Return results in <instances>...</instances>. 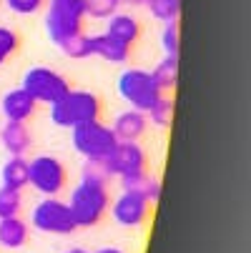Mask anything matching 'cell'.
Listing matches in <instances>:
<instances>
[{"label": "cell", "instance_id": "17", "mask_svg": "<svg viewBox=\"0 0 251 253\" xmlns=\"http://www.w3.org/2000/svg\"><path fill=\"white\" fill-rule=\"evenodd\" d=\"M121 186H123V191H131V193L143 196L149 203H156L161 198V180L153 178V175H149V173H138V175L121 178Z\"/></svg>", "mask_w": 251, "mask_h": 253}, {"label": "cell", "instance_id": "29", "mask_svg": "<svg viewBox=\"0 0 251 253\" xmlns=\"http://www.w3.org/2000/svg\"><path fill=\"white\" fill-rule=\"evenodd\" d=\"M121 5H131V8H136V5H143L146 0H118Z\"/></svg>", "mask_w": 251, "mask_h": 253}, {"label": "cell", "instance_id": "23", "mask_svg": "<svg viewBox=\"0 0 251 253\" xmlns=\"http://www.w3.org/2000/svg\"><path fill=\"white\" fill-rule=\"evenodd\" d=\"M149 116H151V121H153L158 128H171V123H173V98L161 95V98L156 100V105L149 111Z\"/></svg>", "mask_w": 251, "mask_h": 253}, {"label": "cell", "instance_id": "1", "mask_svg": "<svg viewBox=\"0 0 251 253\" xmlns=\"http://www.w3.org/2000/svg\"><path fill=\"white\" fill-rule=\"evenodd\" d=\"M100 98L91 90H68L60 100L50 105V121L58 128H76L100 118Z\"/></svg>", "mask_w": 251, "mask_h": 253}, {"label": "cell", "instance_id": "3", "mask_svg": "<svg viewBox=\"0 0 251 253\" xmlns=\"http://www.w3.org/2000/svg\"><path fill=\"white\" fill-rule=\"evenodd\" d=\"M83 18H86V0H50L46 13L48 38L58 45L83 33Z\"/></svg>", "mask_w": 251, "mask_h": 253}, {"label": "cell", "instance_id": "11", "mask_svg": "<svg viewBox=\"0 0 251 253\" xmlns=\"http://www.w3.org/2000/svg\"><path fill=\"white\" fill-rule=\"evenodd\" d=\"M35 108H38V103H35V98L23 90V88H15V90H8L3 95V103H0V111H3L5 121H28L33 118Z\"/></svg>", "mask_w": 251, "mask_h": 253}, {"label": "cell", "instance_id": "28", "mask_svg": "<svg viewBox=\"0 0 251 253\" xmlns=\"http://www.w3.org/2000/svg\"><path fill=\"white\" fill-rule=\"evenodd\" d=\"M8 8L18 15H33V13H38L43 8L46 0H5Z\"/></svg>", "mask_w": 251, "mask_h": 253}, {"label": "cell", "instance_id": "22", "mask_svg": "<svg viewBox=\"0 0 251 253\" xmlns=\"http://www.w3.org/2000/svg\"><path fill=\"white\" fill-rule=\"evenodd\" d=\"M58 48L68 55V58H76V60H83V58H91V48H88V35L78 33L73 38H68L63 43H58Z\"/></svg>", "mask_w": 251, "mask_h": 253}, {"label": "cell", "instance_id": "19", "mask_svg": "<svg viewBox=\"0 0 251 253\" xmlns=\"http://www.w3.org/2000/svg\"><path fill=\"white\" fill-rule=\"evenodd\" d=\"M153 83L163 90H173L176 83H178V55H166L151 73Z\"/></svg>", "mask_w": 251, "mask_h": 253}, {"label": "cell", "instance_id": "6", "mask_svg": "<svg viewBox=\"0 0 251 253\" xmlns=\"http://www.w3.org/2000/svg\"><path fill=\"white\" fill-rule=\"evenodd\" d=\"M20 88L28 90V93L35 98V103H48V105H53L55 100H60V98L70 90V83H68L65 76L58 73V70L35 65V68L25 70Z\"/></svg>", "mask_w": 251, "mask_h": 253}, {"label": "cell", "instance_id": "12", "mask_svg": "<svg viewBox=\"0 0 251 253\" xmlns=\"http://www.w3.org/2000/svg\"><path fill=\"white\" fill-rule=\"evenodd\" d=\"M88 48H91V55L96 58H103L108 63H126L128 55H131V48L118 43L116 38H111L108 33H100V35H88Z\"/></svg>", "mask_w": 251, "mask_h": 253}, {"label": "cell", "instance_id": "14", "mask_svg": "<svg viewBox=\"0 0 251 253\" xmlns=\"http://www.w3.org/2000/svg\"><path fill=\"white\" fill-rule=\"evenodd\" d=\"M0 140H3V148L10 153V156H23L28 148H30V130L23 121H8L0 130Z\"/></svg>", "mask_w": 251, "mask_h": 253}, {"label": "cell", "instance_id": "13", "mask_svg": "<svg viewBox=\"0 0 251 253\" xmlns=\"http://www.w3.org/2000/svg\"><path fill=\"white\" fill-rule=\"evenodd\" d=\"M146 113H141V111H133V108H128V111H123L116 123H113V133L118 140H126V143H136L143 133H146Z\"/></svg>", "mask_w": 251, "mask_h": 253}, {"label": "cell", "instance_id": "4", "mask_svg": "<svg viewBox=\"0 0 251 253\" xmlns=\"http://www.w3.org/2000/svg\"><path fill=\"white\" fill-rule=\"evenodd\" d=\"M118 93L133 111H141V113H149L156 105V100L163 95L161 88L153 83L151 73L149 70H141V68L123 70L118 78Z\"/></svg>", "mask_w": 251, "mask_h": 253}, {"label": "cell", "instance_id": "20", "mask_svg": "<svg viewBox=\"0 0 251 253\" xmlns=\"http://www.w3.org/2000/svg\"><path fill=\"white\" fill-rule=\"evenodd\" d=\"M143 5L161 23H178V15H181V0H146Z\"/></svg>", "mask_w": 251, "mask_h": 253}, {"label": "cell", "instance_id": "7", "mask_svg": "<svg viewBox=\"0 0 251 253\" xmlns=\"http://www.w3.org/2000/svg\"><path fill=\"white\" fill-rule=\"evenodd\" d=\"M30 223H33V228H38L43 233H53V236H68V233H73L78 228L68 203L58 201L55 196L53 198H43L38 206L33 208Z\"/></svg>", "mask_w": 251, "mask_h": 253}, {"label": "cell", "instance_id": "31", "mask_svg": "<svg viewBox=\"0 0 251 253\" xmlns=\"http://www.w3.org/2000/svg\"><path fill=\"white\" fill-rule=\"evenodd\" d=\"M65 253H88V251H83V248H70V251H65Z\"/></svg>", "mask_w": 251, "mask_h": 253}, {"label": "cell", "instance_id": "25", "mask_svg": "<svg viewBox=\"0 0 251 253\" xmlns=\"http://www.w3.org/2000/svg\"><path fill=\"white\" fill-rule=\"evenodd\" d=\"M121 8L118 0H86V15L98 18V20H108L111 15H116Z\"/></svg>", "mask_w": 251, "mask_h": 253}, {"label": "cell", "instance_id": "15", "mask_svg": "<svg viewBox=\"0 0 251 253\" xmlns=\"http://www.w3.org/2000/svg\"><path fill=\"white\" fill-rule=\"evenodd\" d=\"M105 33H108L111 38H116L118 43L131 48L138 41V35H141V23L133 15H128V13H116V15L108 18V28H105Z\"/></svg>", "mask_w": 251, "mask_h": 253}, {"label": "cell", "instance_id": "21", "mask_svg": "<svg viewBox=\"0 0 251 253\" xmlns=\"http://www.w3.org/2000/svg\"><path fill=\"white\" fill-rule=\"evenodd\" d=\"M111 178H113V173L108 170L105 158H88L83 163V178L81 180H88V183H96V186H108Z\"/></svg>", "mask_w": 251, "mask_h": 253}, {"label": "cell", "instance_id": "8", "mask_svg": "<svg viewBox=\"0 0 251 253\" xmlns=\"http://www.w3.org/2000/svg\"><path fill=\"white\" fill-rule=\"evenodd\" d=\"M65 166L55 158V156H38L30 161V180L28 186H33L38 193H43L46 198L58 196L65 188Z\"/></svg>", "mask_w": 251, "mask_h": 253}, {"label": "cell", "instance_id": "10", "mask_svg": "<svg viewBox=\"0 0 251 253\" xmlns=\"http://www.w3.org/2000/svg\"><path fill=\"white\" fill-rule=\"evenodd\" d=\"M149 208H151V203L143 198V196L131 193V191H123L116 198V203H113V218L123 228H136V226H141L143 221H146Z\"/></svg>", "mask_w": 251, "mask_h": 253}, {"label": "cell", "instance_id": "18", "mask_svg": "<svg viewBox=\"0 0 251 253\" xmlns=\"http://www.w3.org/2000/svg\"><path fill=\"white\" fill-rule=\"evenodd\" d=\"M25 241H28V226L23 218H18V215H13V218H0V246L18 251L25 246Z\"/></svg>", "mask_w": 251, "mask_h": 253}, {"label": "cell", "instance_id": "26", "mask_svg": "<svg viewBox=\"0 0 251 253\" xmlns=\"http://www.w3.org/2000/svg\"><path fill=\"white\" fill-rule=\"evenodd\" d=\"M18 48H20L18 33L13 28H3V25H0V65H3Z\"/></svg>", "mask_w": 251, "mask_h": 253}, {"label": "cell", "instance_id": "27", "mask_svg": "<svg viewBox=\"0 0 251 253\" xmlns=\"http://www.w3.org/2000/svg\"><path fill=\"white\" fill-rule=\"evenodd\" d=\"M161 45H163L166 55H178V23H166L163 25Z\"/></svg>", "mask_w": 251, "mask_h": 253}, {"label": "cell", "instance_id": "5", "mask_svg": "<svg viewBox=\"0 0 251 253\" xmlns=\"http://www.w3.org/2000/svg\"><path fill=\"white\" fill-rule=\"evenodd\" d=\"M70 138H73V148L86 161L88 158H108L111 151L116 148V143H118L113 128L103 126L98 121H91V123L70 128Z\"/></svg>", "mask_w": 251, "mask_h": 253}, {"label": "cell", "instance_id": "2", "mask_svg": "<svg viewBox=\"0 0 251 253\" xmlns=\"http://www.w3.org/2000/svg\"><path fill=\"white\" fill-rule=\"evenodd\" d=\"M108 191L105 186H96V183H88V180H81V183L73 188L70 193V201H68V208L73 213V221L78 228H91L96 223H100V218L108 211Z\"/></svg>", "mask_w": 251, "mask_h": 253}, {"label": "cell", "instance_id": "30", "mask_svg": "<svg viewBox=\"0 0 251 253\" xmlns=\"http://www.w3.org/2000/svg\"><path fill=\"white\" fill-rule=\"evenodd\" d=\"M96 253H121L118 248H100V251H96Z\"/></svg>", "mask_w": 251, "mask_h": 253}, {"label": "cell", "instance_id": "9", "mask_svg": "<svg viewBox=\"0 0 251 253\" xmlns=\"http://www.w3.org/2000/svg\"><path fill=\"white\" fill-rule=\"evenodd\" d=\"M105 163H108V170L118 178L146 173V153H143V148L138 146V143L118 140L116 148L111 151V156L105 158Z\"/></svg>", "mask_w": 251, "mask_h": 253}, {"label": "cell", "instance_id": "16", "mask_svg": "<svg viewBox=\"0 0 251 253\" xmlns=\"http://www.w3.org/2000/svg\"><path fill=\"white\" fill-rule=\"evenodd\" d=\"M0 178H3V186L5 188H15L23 191L30 180V161H25L23 156H10L0 170Z\"/></svg>", "mask_w": 251, "mask_h": 253}, {"label": "cell", "instance_id": "24", "mask_svg": "<svg viewBox=\"0 0 251 253\" xmlns=\"http://www.w3.org/2000/svg\"><path fill=\"white\" fill-rule=\"evenodd\" d=\"M20 203H23L20 191L3 186V188H0V218H13V215H18Z\"/></svg>", "mask_w": 251, "mask_h": 253}]
</instances>
